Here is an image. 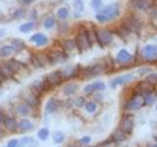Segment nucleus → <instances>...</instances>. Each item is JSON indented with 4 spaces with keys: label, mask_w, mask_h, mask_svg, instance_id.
<instances>
[{
    "label": "nucleus",
    "mask_w": 157,
    "mask_h": 147,
    "mask_svg": "<svg viewBox=\"0 0 157 147\" xmlns=\"http://www.w3.org/2000/svg\"><path fill=\"white\" fill-rule=\"evenodd\" d=\"M102 71H103L102 67L99 66V65H96V66H93V67H91L86 69V76H88V77H93V76L101 74Z\"/></svg>",
    "instance_id": "obj_16"
},
{
    "label": "nucleus",
    "mask_w": 157,
    "mask_h": 147,
    "mask_svg": "<svg viewBox=\"0 0 157 147\" xmlns=\"http://www.w3.org/2000/svg\"><path fill=\"white\" fill-rule=\"evenodd\" d=\"M104 88H105L104 83L98 81H95V83H91V84H88V86L85 87V92L88 93V94H91V93L95 91V90H103Z\"/></svg>",
    "instance_id": "obj_9"
},
{
    "label": "nucleus",
    "mask_w": 157,
    "mask_h": 147,
    "mask_svg": "<svg viewBox=\"0 0 157 147\" xmlns=\"http://www.w3.org/2000/svg\"><path fill=\"white\" fill-rule=\"evenodd\" d=\"M12 47L16 52H20L25 47V42L21 39H13L12 40Z\"/></svg>",
    "instance_id": "obj_22"
},
{
    "label": "nucleus",
    "mask_w": 157,
    "mask_h": 147,
    "mask_svg": "<svg viewBox=\"0 0 157 147\" xmlns=\"http://www.w3.org/2000/svg\"><path fill=\"white\" fill-rule=\"evenodd\" d=\"M66 55L62 52L59 51H54L51 52L48 55V60L51 62V63H58V62H63L65 61Z\"/></svg>",
    "instance_id": "obj_11"
},
{
    "label": "nucleus",
    "mask_w": 157,
    "mask_h": 147,
    "mask_svg": "<svg viewBox=\"0 0 157 147\" xmlns=\"http://www.w3.org/2000/svg\"><path fill=\"white\" fill-rule=\"evenodd\" d=\"M144 102L145 104H153L155 102L156 100V95L154 94L153 91L152 92H149V93H146V94L144 95Z\"/></svg>",
    "instance_id": "obj_27"
},
{
    "label": "nucleus",
    "mask_w": 157,
    "mask_h": 147,
    "mask_svg": "<svg viewBox=\"0 0 157 147\" xmlns=\"http://www.w3.org/2000/svg\"><path fill=\"white\" fill-rule=\"evenodd\" d=\"M62 73L59 72V71H55V72L50 73L46 77V83L50 86H57L62 81Z\"/></svg>",
    "instance_id": "obj_7"
},
{
    "label": "nucleus",
    "mask_w": 157,
    "mask_h": 147,
    "mask_svg": "<svg viewBox=\"0 0 157 147\" xmlns=\"http://www.w3.org/2000/svg\"><path fill=\"white\" fill-rule=\"evenodd\" d=\"M95 39L97 40V42L99 43L101 46H105V45L110 44L112 40H113V36H112V33L107 30H95Z\"/></svg>",
    "instance_id": "obj_2"
},
{
    "label": "nucleus",
    "mask_w": 157,
    "mask_h": 147,
    "mask_svg": "<svg viewBox=\"0 0 157 147\" xmlns=\"http://www.w3.org/2000/svg\"><path fill=\"white\" fill-rule=\"evenodd\" d=\"M119 14L120 11L116 4L107 5V6L103 7L102 9L98 10V14L95 16V18L100 23H105L112 19H115L116 17L119 16Z\"/></svg>",
    "instance_id": "obj_1"
},
{
    "label": "nucleus",
    "mask_w": 157,
    "mask_h": 147,
    "mask_svg": "<svg viewBox=\"0 0 157 147\" xmlns=\"http://www.w3.org/2000/svg\"><path fill=\"white\" fill-rule=\"evenodd\" d=\"M76 45L78 46V51L80 52H83L86 47L89 46V43L86 35V32L80 33L77 35V37H76Z\"/></svg>",
    "instance_id": "obj_6"
},
{
    "label": "nucleus",
    "mask_w": 157,
    "mask_h": 147,
    "mask_svg": "<svg viewBox=\"0 0 157 147\" xmlns=\"http://www.w3.org/2000/svg\"><path fill=\"white\" fill-rule=\"evenodd\" d=\"M144 104H145V102H144V95L139 94V93H136V94H134L133 97L128 101L127 105H126V109L139 110V109H141Z\"/></svg>",
    "instance_id": "obj_3"
},
{
    "label": "nucleus",
    "mask_w": 157,
    "mask_h": 147,
    "mask_svg": "<svg viewBox=\"0 0 157 147\" xmlns=\"http://www.w3.org/2000/svg\"><path fill=\"white\" fill-rule=\"evenodd\" d=\"M76 104H77V106L78 107H82L83 104H85V99L83 98H78L77 100H76Z\"/></svg>",
    "instance_id": "obj_43"
},
{
    "label": "nucleus",
    "mask_w": 157,
    "mask_h": 147,
    "mask_svg": "<svg viewBox=\"0 0 157 147\" xmlns=\"http://www.w3.org/2000/svg\"><path fill=\"white\" fill-rule=\"evenodd\" d=\"M89 141H91V137H88V136H85L81 139V142L83 144H88V143H89Z\"/></svg>",
    "instance_id": "obj_45"
},
{
    "label": "nucleus",
    "mask_w": 157,
    "mask_h": 147,
    "mask_svg": "<svg viewBox=\"0 0 157 147\" xmlns=\"http://www.w3.org/2000/svg\"><path fill=\"white\" fill-rule=\"evenodd\" d=\"M74 7L78 12H83V9H85L83 0H74Z\"/></svg>",
    "instance_id": "obj_32"
},
{
    "label": "nucleus",
    "mask_w": 157,
    "mask_h": 147,
    "mask_svg": "<svg viewBox=\"0 0 157 147\" xmlns=\"http://www.w3.org/2000/svg\"><path fill=\"white\" fill-rule=\"evenodd\" d=\"M146 81H148V83H156V81H157V74H151V75H149L147 77Z\"/></svg>",
    "instance_id": "obj_39"
},
{
    "label": "nucleus",
    "mask_w": 157,
    "mask_h": 147,
    "mask_svg": "<svg viewBox=\"0 0 157 147\" xmlns=\"http://www.w3.org/2000/svg\"><path fill=\"white\" fill-rule=\"evenodd\" d=\"M134 118L132 115H126L120 123V129L125 134H132L134 129Z\"/></svg>",
    "instance_id": "obj_4"
},
{
    "label": "nucleus",
    "mask_w": 157,
    "mask_h": 147,
    "mask_svg": "<svg viewBox=\"0 0 157 147\" xmlns=\"http://www.w3.org/2000/svg\"><path fill=\"white\" fill-rule=\"evenodd\" d=\"M148 71H149V69H147L146 68V70H139V74H144L145 72H148Z\"/></svg>",
    "instance_id": "obj_47"
},
{
    "label": "nucleus",
    "mask_w": 157,
    "mask_h": 147,
    "mask_svg": "<svg viewBox=\"0 0 157 147\" xmlns=\"http://www.w3.org/2000/svg\"><path fill=\"white\" fill-rule=\"evenodd\" d=\"M46 112L47 113H53L55 112L58 108V101L54 99V98H51L46 104Z\"/></svg>",
    "instance_id": "obj_19"
},
{
    "label": "nucleus",
    "mask_w": 157,
    "mask_h": 147,
    "mask_svg": "<svg viewBox=\"0 0 157 147\" xmlns=\"http://www.w3.org/2000/svg\"><path fill=\"white\" fill-rule=\"evenodd\" d=\"M18 126L22 131H29V129L33 128V124L30 123L29 120H27V119H23V120L18 124Z\"/></svg>",
    "instance_id": "obj_23"
},
{
    "label": "nucleus",
    "mask_w": 157,
    "mask_h": 147,
    "mask_svg": "<svg viewBox=\"0 0 157 147\" xmlns=\"http://www.w3.org/2000/svg\"><path fill=\"white\" fill-rule=\"evenodd\" d=\"M32 62L35 67H43L44 66V61L38 56H33L32 57Z\"/></svg>",
    "instance_id": "obj_31"
},
{
    "label": "nucleus",
    "mask_w": 157,
    "mask_h": 147,
    "mask_svg": "<svg viewBox=\"0 0 157 147\" xmlns=\"http://www.w3.org/2000/svg\"><path fill=\"white\" fill-rule=\"evenodd\" d=\"M3 124L5 125V127H6V128L11 131H15L17 127H18V124H17V122L14 120L13 118H5Z\"/></svg>",
    "instance_id": "obj_17"
},
{
    "label": "nucleus",
    "mask_w": 157,
    "mask_h": 147,
    "mask_svg": "<svg viewBox=\"0 0 157 147\" xmlns=\"http://www.w3.org/2000/svg\"><path fill=\"white\" fill-rule=\"evenodd\" d=\"M76 46H77L76 45V41L71 40V39H68V40H65L63 42V48L66 51H72V50H74V48Z\"/></svg>",
    "instance_id": "obj_25"
},
{
    "label": "nucleus",
    "mask_w": 157,
    "mask_h": 147,
    "mask_svg": "<svg viewBox=\"0 0 157 147\" xmlns=\"http://www.w3.org/2000/svg\"><path fill=\"white\" fill-rule=\"evenodd\" d=\"M112 138H113L114 141H123L126 138V134L124 131H122L121 129H119V131H116L114 132V134L112 135Z\"/></svg>",
    "instance_id": "obj_26"
},
{
    "label": "nucleus",
    "mask_w": 157,
    "mask_h": 147,
    "mask_svg": "<svg viewBox=\"0 0 157 147\" xmlns=\"http://www.w3.org/2000/svg\"><path fill=\"white\" fill-rule=\"evenodd\" d=\"M55 25V20L53 18H47L43 23V26L45 29H51Z\"/></svg>",
    "instance_id": "obj_35"
},
{
    "label": "nucleus",
    "mask_w": 157,
    "mask_h": 147,
    "mask_svg": "<svg viewBox=\"0 0 157 147\" xmlns=\"http://www.w3.org/2000/svg\"><path fill=\"white\" fill-rule=\"evenodd\" d=\"M17 145H18V140H17V139H12V140H10L9 142H8L7 147H17Z\"/></svg>",
    "instance_id": "obj_42"
},
{
    "label": "nucleus",
    "mask_w": 157,
    "mask_h": 147,
    "mask_svg": "<svg viewBox=\"0 0 157 147\" xmlns=\"http://www.w3.org/2000/svg\"><path fill=\"white\" fill-rule=\"evenodd\" d=\"M57 16H58L60 19L65 20V19L68 18V16H69V11L67 10L66 8H60V9L57 11Z\"/></svg>",
    "instance_id": "obj_30"
},
{
    "label": "nucleus",
    "mask_w": 157,
    "mask_h": 147,
    "mask_svg": "<svg viewBox=\"0 0 157 147\" xmlns=\"http://www.w3.org/2000/svg\"><path fill=\"white\" fill-rule=\"evenodd\" d=\"M132 59V55L129 53L126 49H122L120 50L119 53H118L117 57H116V60L118 63H127V62H129Z\"/></svg>",
    "instance_id": "obj_12"
},
{
    "label": "nucleus",
    "mask_w": 157,
    "mask_h": 147,
    "mask_svg": "<svg viewBox=\"0 0 157 147\" xmlns=\"http://www.w3.org/2000/svg\"><path fill=\"white\" fill-rule=\"evenodd\" d=\"M13 47L11 45H5L0 49V56L1 57H8L13 53Z\"/></svg>",
    "instance_id": "obj_24"
},
{
    "label": "nucleus",
    "mask_w": 157,
    "mask_h": 147,
    "mask_svg": "<svg viewBox=\"0 0 157 147\" xmlns=\"http://www.w3.org/2000/svg\"><path fill=\"white\" fill-rule=\"evenodd\" d=\"M134 7L137 10H146L149 8L148 0H134Z\"/></svg>",
    "instance_id": "obj_15"
},
{
    "label": "nucleus",
    "mask_w": 157,
    "mask_h": 147,
    "mask_svg": "<svg viewBox=\"0 0 157 147\" xmlns=\"http://www.w3.org/2000/svg\"><path fill=\"white\" fill-rule=\"evenodd\" d=\"M30 87H32L33 91L35 92V94H40V93L44 90V88H45V83L40 81H35L33 83Z\"/></svg>",
    "instance_id": "obj_14"
},
{
    "label": "nucleus",
    "mask_w": 157,
    "mask_h": 147,
    "mask_svg": "<svg viewBox=\"0 0 157 147\" xmlns=\"http://www.w3.org/2000/svg\"><path fill=\"white\" fill-rule=\"evenodd\" d=\"M141 54L146 60H154L157 57V46L152 44L145 45L141 50Z\"/></svg>",
    "instance_id": "obj_5"
},
{
    "label": "nucleus",
    "mask_w": 157,
    "mask_h": 147,
    "mask_svg": "<svg viewBox=\"0 0 157 147\" xmlns=\"http://www.w3.org/2000/svg\"><path fill=\"white\" fill-rule=\"evenodd\" d=\"M4 33H5V30H0V37H1V36H3Z\"/></svg>",
    "instance_id": "obj_49"
},
{
    "label": "nucleus",
    "mask_w": 157,
    "mask_h": 147,
    "mask_svg": "<svg viewBox=\"0 0 157 147\" xmlns=\"http://www.w3.org/2000/svg\"><path fill=\"white\" fill-rule=\"evenodd\" d=\"M70 147H78V146H70Z\"/></svg>",
    "instance_id": "obj_52"
},
{
    "label": "nucleus",
    "mask_w": 157,
    "mask_h": 147,
    "mask_svg": "<svg viewBox=\"0 0 157 147\" xmlns=\"http://www.w3.org/2000/svg\"><path fill=\"white\" fill-rule=\"evenodd\" d=\"M95 109H96V105L93 102H88L86 104V110L88 113H93L95 111Z\"/></svg>",
    "instance_id": "obj_37"
},
{
    "label": "nucleus",
    "mask_w": 157,
    "mask_h": 147,
    "mask_svg": "<svg viewBox=\"0 0 157 147\" xmlns=\"http://www.w3.org/2000/svg\"><path fill=\"white\" fill-rule=\"evenodd\" d=\"M102 4V0H91V5L94 9H99Z\"/></svg>",
    "instance_id": "obj_40"
},
{
    "label": "nucleus",
    "mask_w": 157,
    "mask_h": 147,
    "mask_svg": "<svg viewBox=\"0 0 157 147\" xmlns=\"http://www.w3.org/2000/svg\"><path fill=\"white\" fill-rule=\"evenodd\" d=\"M30 41L35 42L38 46H42V45L47 43L48 39H47L46 36L42 35V33H35V35H33L32 37H30Z\"/></svg>",
    "instance_id": "obj_13"
},
{
    "label": "nucleus",
    "mask_w": 157,
    "mask_h": 147,
    "mask_svg": "<svg viewBox=\"0 0 157 147\" xmlns=\"http://www.w3.org/2000/svg\"><path fill=\"white\" fill-rule=\"evenodd\" d=\"M4 120H5V117H4V115L2 114L1 112H0V124L4 123Z\"/></svg>",
    "instance_id": "obj_46"
},
{
    "label": "nucleus",
    "mask_w": 157,
    "mask_h": 147,
    "mask_svg": "<svg viewBox=\"0 0 157 147\" xmlns=\"http://www.w3.org/2000/svg\"><path fill=\"white\" fill-rule=\"evenodd\" d=\"M18 110H19V112L21 113V114H24V115H26L28 112H29V106H27V105H25V104H21L19 107H18Z\"/></svg>",
    "instance_id": "obj_38"
},
{
    "label": "nucleus",
    "mask_w": 157,
    "mask_h": 147,
    "mask_svg": "<svg viewBox=\"0 0 157 147\" xmlns=\"http://www.w3.org/2000/svg\"><path fill=\"white\" fill-rule=\"evenodd\" d=\"M77 89H78V86L76 83H69L63 88V93L65 95L69 96L73 94V93H75L77 91Z\"/></svg>",
    "instance_id": "obj_20"
},
{
    "label": "nucleus",
    "mask_w": 157,
    "mask_h": 147,
    "mask_svg": "<svg viewBox=\"0 0 157 147\" xmlns=\"http://www.w3.org/2000/svg\"><path fill=\"white\" fill-rule=\"evenodd\" d=\"M133 78H134V76L132 75V74H128V75H124V76H121V77L115 78L114 80L111 81V87L115 88V87L118 86H122V84L127 83L133 80Z\"/></svg>",
    "instance_id": "obj_8"
},
{
    "label": "nucleus",
    "mask_w": 157,
    "mask_h": 147,
    "mask_svg": "<svg viewBox=\"0 0 157 147\" xmlns=\"http://www.w3.org/2000/svg\"><path fill=\"white\" fill-rule=\"evenodd\" d=\"M91 147H94V146H91Z\"/></svg>",
    "instance_id": "obj_53"
},
{
    "label": "nucleus",
    "mask_w": 157,
    "mask_h": 147,
    "mask_svg": "<svg viewBox=\"0 0 157 147\" xmlns=\"http://www.w3.org/2000/svg\"><path fill=\"white\" fill-rule=\"evenodd\" d=\"M2 137H3V132H2V131L0 129V139H1Z\"/></svg>",
    "instance_id": "obj_50"
},
{
    "label": "nucleus",
    "mask_w": 157,
    "mask_h": 147,
    "mask_svg": "<svg viewBox=\"0 0 157 147\" xmlns=\"http://www.w3.org/2000/svg\"><path fill=\"white\" fill-rule=\"evenodd\" d=\"M27 103H28V105L29 106H35L36 104L38 103V100H37V97H36V95L35 94H32V95H30L29 97L27 98Z\"/></svg>",
    "instance_id": "obj_29"
},
{
    "label": "nucleus",
    "mask_w": 157,
    "mask_h": 147,
    "mask_svg": "<svg viewBox=\"0 0 157 147\" xmlns=\"http://www.w3.org/2000/svg\"><path fill=\"white\" fill-rule=\"evenodd\" d=\"M0 75H1L2 78L5 80V78H10L11 76L13 75V72H12V70L8 67L7 64H4V65H1V66H0Z\"/></svg>",
    "instance_id": "obj_18"
},
{
    "label": "nucleus",
    "mask_w": 157,
    "mask_h": 147,
    "mask_svg": "<svg viewBox=\"0 0 157 147\" xmlns=\"http://www.w3.org/2000/svg\"><path fill=\"white\" fill-rule=\"evenodd\" d=\"M22 1H23L24 3H26V4H29V3H30V2L33 1V0H22Z\"/></svg>",
    "instance_id": "obj_48"
},
{
    "label": "nucleus",
    "mask_w": 157,
    "mask_h": 147,
    "mask_svg": "<svg viewBox=\"0 0 157 147\" xmlns=\"http://www.w3.org/2000/svg\"><path fill=\"white\" fill-rule=\"evenodd\" d=\"M64 138H65V136H64V134H62V132H60V131L55 132L54 135H53V139H54V142H55V143H61V142H63Z\"/></svg>",
    "instance_id": "obj_34"
},
{
    "label": "nucleus",
    "mask_w": 157,
    "mask_h": 147,
    "mask_svg": "<svg viewBox=\"0 0 157 147\" xmlns=\"http://www.w3.org/2000/svg\"><path fill=\"white\" fill-rule=\"evenodd\" d=\"M6 64L8 65V67H9L11 70H12L13 73L18 72V71L21 69V67H22V64L20 63L19 61L15 60V59H11V60L8 62V63H6Z\"/></svg>",
    "instance_id": "obj_21"
},
{
    "label": "nucleus",
    "mask_w": 157,
    "mask_h": 147,
    "mask_svg": "<svg viewBox=\"0 0 157 147\" xmlns=\"http://www.w3.org/2000/svg\"><path fill=\"white\" fill-rule=\"evenodd\" d=\"M37 135H38V137L40 138L41 140H45L47 137H48V135H49V131H48V129H39V131L37 132Z\"/></svg>",
    "instance_id": "obj_33"
},
{
    "label": "nucleus",
    "mask_w": 157,
    "mask_h": 147,
    "mask_svg": "<svg viewBox=\"0 0 157 147\" xmlns=\"http://www.w3.org/2000/svg\"><path fill=\"white\" fill-rule=\"evenodd\" d=\"M75 72H76V69H74V68H67V69L64 71L63 76L65 78H72L73 76L75 75Z\"/></svg>",
    "instance_id": "obj_36"
},
{
    "label": "nucleus",
    "mask_w": 157,
    "mask_h": 147,
    "mask_svg": "<svg viewBox=\"0 0 157 147\" xmlns=\"http://www.w3.org/2000/svg\"><path fill=\"white\" fill-rule=\"evenodd\" d=\"M152 90H153L152 83H148V81H144V83H139V84H137V87H136L137 93H139V94L144 93L142 95L146 94V93H149V92H152Z\"/></svg>",
    "instance_id": "obj_10"
},
{
    "label": "nucleus",
    "mask_w": 157,
    "mask_h": 147,
    "mask_svg": "<svg viewBox=\"0 0 157 147\" xmlns=\"http://www.w3.org/2000/svg\"><path fill=\"white\" fill-rule=\"evenodd\" d=\"M25 15V11L22 10V9H18L15 11V13H14V17H15L16 19H20L22 18Z\"/></svg>",
    "instance_id": "obj_41"
},
{
    "label": "nucleus",
    "mask_w": 157,
    "mask_h": 147,
    "mask_svg": "<svg viewBox=\"0 0 157 147\" xmlns=\"http://www.w3.org/2000/svg\"><path fill=\"white\" fill-rule=\"evenodd\" d=\"M33 29V23L29 22V23H26V24L22 25V26L20 27V32L26 33L30 32Z\"/></svg>",
    "instance_id": "obj_28"
},
{
    "label": "nucleus",
    "mask_w": 157,
    "mask_h": 147,
    "mask_svg": "<svg viewBox=\"0 0 157 147\" xmlns=\"http://www.w3.org/2000/svg\"><path fill=\"white\" fill-rule=\"evenodd\" d=\"M150 147H157V143L154 144V145H152V146H150Z\"/></svg>",
    "instance_id": "obj_51"
},
{
    "label": "nucleus",
    "mask_w": 157,
    "mask_h": 147,
    "mask_svg": "<svg viewBox=\"0 0 157 147\" xmlns=\"http://www.w3.org/2000/svg\"><path fill=\"white\" fill-rule=\"evenodd\" d=\"M29 137H24V138H22V140H21V142H20V145L21 146H25L26 144L29 142Z\"/></svg>",
    "instance_id": "obj_44"
}]
</instances>
